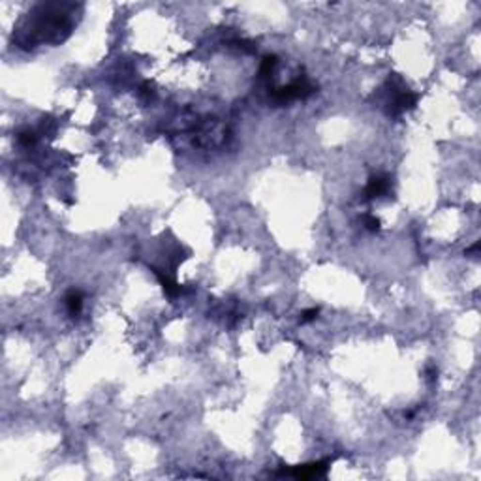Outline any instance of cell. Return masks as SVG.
Returning a JSON list of instances; mask_svg holds the SVG:
<instances>
[{
  "mask_svg": "<svg viewBox=\"0 0 481 481\" xmlns=\"http://www.w3.org/2000/svg\"><path fill=\"white\" fill-rule=\"evenodd\" d=\"M66 305H68V310H70V314H77V312L81 310V306H83V297H81V293L79 292H70L66 295Z\"/></svg>",
  "mask_w": 481,
  "mask_h": 481,
  "instance_id": "obj_1",
  "label": "cell"
}]
</instances>
